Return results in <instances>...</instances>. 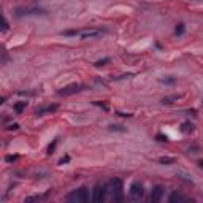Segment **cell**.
<instances>
[{"mask_svg":"<svg viewBox=\"0 0 203 203\" xmlns=\"http://www.w3.org/2000/svg\"><path fill=\"white\" fill-rule=\"evenodd\" d=\"M105 30L103 29H97V27H90V29H83V30H65L62 32V35L65 37H79V38H94V37H97L100 33H103Z\"/></svg>","mask_w":203,"mask_h":203,"instance_id":"6da1fadb","label":"cell"},{"mask_svg":"<svg viewBox=\"0 0 203 203\" xmlns=\"http://www.w3.org/2000/svg\"><path fill=\"white\" fill-rule=\"evenodd\" d=\"M122 191H124V183L121 178H111L108 183V192H111L116 201L122 200Z\"/></svg>","mask_w":203,"mask_h":203,"instance_id":"7a4b0ae2","label":"cell"},{"mask_svg":"<svg viewBox=\"0 0 203 203\" xmlns=\"http://www.w3.org/2000/svg\"><path fill=\"white\" fill-rule=\"evenodd\" d=\"M67 200L68 201H73V203H86L89 200V191L87 187H79L76 191L70 192L67 195Z\"/></svg>","mask_w":203,"mask_h":203,"instance_id":"3957f363","label":"cell"},{"mask_svg":"<svg viewBox=\"0 0 203 203\" xmlns=\"http://www.w3.org/2000/svg\"><path fill=\"white\" fill-rule=\"evenodd\" d=\"M106 194H108V184H95V187H94V191H92V200L94 201H103L106 198Z\"/></svg>","mask_w":203,"mask_h":203,"instance_id":"277c9868","label":"cell"},{"mask_svg":"<svg viewBox=\"0 0 203 203\" xmlns=\"http://www.w3.org/2000/svg\"><path fill=\"white\" fill-rule=\"evenodd\" d=\"M46 11L42 8H18L16 10V18H24V16H45Z\"/></svg>","mask_w":203,"mask_h":203,"instance_id":"5b68a950","label":"cell"},{"mask_svg":"<svg viewBox=\"0 0 203 203\" xmlns=\"http://www.w3.org/2000/svg\"><path fill=\"white\" fill-rule=\"evenodd\" d=\"M83 89H84V86H83V84L73 83V84H68V86L62 87V89H60L57 94H59V95H62V97H70V95H75V94L81 92Z\"/></svg>","mask_w":203,"mask_h":203,"instance_id":"8992f818","label":"cell"},{"mask_svg":"<svg viewBox=\"0 0 203 203\" xmlns=\"http://www.w3.org/2000/svg\"><path fill=\"white\" fill-rule=\"evenodd\" d=\"M129 194H130V197H132L133 200H140V198L144 195V186H143V183H140V181H133L132 186H130Z\"/></svg>","mask_w":203,"mask_h":203,"instance_id":"52a82bcc","label":"cell"},{"mask_svg":"<svg viewBox=\"0 0 203 203\" xmlns=\"http://www.w3.org/2000/svg\"><path fill=\"white\" fill-rule=\"evenodd\" d=\"M164 192H165V187L164 186H160V184L154 186L152 187V192H151V201H154V203L160 201L162 197H164Z\"/></svg>","mask_w":203,"mask_h":203,"instance_id":"ba28073f","label":"cell"},{"mask_svg":"<svg viewBox=\"0 0 203 203\" xmlns=\"http://www.w3.org/2000/svg\"><path fill=\"white\" fill-rule=\"evenodd\" d=\"M57 105H48V106H43V108H37V111H35V114L37 116H45V114H51V113H54L57 110Z\"/></svg>","mask_w":203,"mask_h":203,"instance_id":"9c48e42d","label":"cell"},{"mask_svg":"<svg viewBox=\"0 0 203 203\" xmlns=\"http://www.w3.org/2000/svg\"><path fill=\"white\" fill-rule=\"evenodd\" d=\"M168 200H170V203H176V201H184V200H187V198H186L183 194H179L178 191H174V192L170 195Z\"/></svg>","mask_w":203,"mask_h":203,"instance_id":"30bf717a","label":"cell"},{"mask_svg":"<svg viewBox=\"0 0 203 203\" xmlns=\"http://www.w3.org/2000/svg\"><path fill=\"white\" fill-rule=\"evenodd\" d=\"M108 130H110V132H117V133H126L127 127L121 126V124H111V126H108Z\"/></svg>","mask_w":203,"mask_h":203,"instance_id":"8fae6325","label":"cell"},{"mask_svg":"<svg viewBox=\"0 0 203 203\" xmlns=\"http://www.w3.org/2000/svg\"><path fill=\"white\" fill-rule=\"evenodd\" d=\"M25 106H27V102H18V103H15V111L18 113V114H21L24 110H25Z\"/></svg>","mask_w":203,"mask_h":203,"instance_id":"7c38bea8","label":"cell"},{"mask_svg":"<svg viewBox=\"0 0 203 203\" xmlns=\"http://www.w3.org/2000/svg\"><path fill=\"white\" fill-rule=\"evenodd\" d=\"M179 99H181V95H179V94H176V95H171V97H165L164 100H162V103H164V105H170L174 100H179Z\"/></svg>","mask_w":203,"mask_h":203,"instance_id":"4fadbf2b","label":"cell"},{"mask_svg":"<svg viewBox=\"0 0 203 203\" xmlns=\"http://www.w3.org/2000/svg\"><path fill=\"white\" fill-rule=\"evenodd\" d=\"M159 162H160V164H164V165H171V164L176 162V159H174V157H160Z\"/></svg>","mask_w":203,"mask_h":203,"instance_id":"5bb4252c","label":"cell"},{"mask_svg":"<svg viewBox=\"0 0 203 203\" xmlns=\"http://www.w3.org/2000/svg\"><path fill=\"white\" fill-rule=\"evenodd\" d=\"M194 130V126L191 124V122H184L183 126H181V132L183 133H191Z\"/></svg>","mask_w":203,"mask_h":203,"instance_id":"9a60e30c","label":"cell"},{"mask_svg":"<svg viewBox=\"0 0 203 203\" xmlns=\"http://www.w3.org/2000/svg\"><path fill=\"white\" fill-rule=\"evenodd\" d=\"M184 32H186V25H184V24H178V25H176V30H174V33H176L178 37H181V35H184Z\"/></svg>","mask_w":203,"mask_h":203,"instance_id":"2e32d148","label":"cell"},{"mask_svg":"<svg viewBox=\"0 0 203 203\" xmlns=\"http://www.w3.org/2000/svg\"><path fill=\"white\" fill-rule=\"evenodd\" d=\"M160 83H164V84H174L176 83V78H160Z\"/></svg>","mask_w":203,"mask_h":203,"instance_id":"e0dca14e","label":"cell"},{"mask_svg":"<svg viewBox=\"0 0 203 203\" xmlns=\"http://www.w3.org/2000/svg\"><path fill=\"white\" fill-rule=\"evenodd\" d=\"M57 141H59L57 138H56V140H52V143L48 146V154H52V152H54V149H56V146H57Z\"/></svg>","mask_w":203,"mask_h":203,"instance_id":"ac0fdd59","label":"cell"},{"mask_svg":"<svg viewBox=\"0 0 203 203\" xmlns=\"http://www.w3.org/2000/svg\"><path fill=\"white\" fill-rule=\"evenodd\" d=\"M46 195H33V197H29V198H25V201L29 203V201H40V200H43Z\"/></svg>","mask_w":203,"mask_h":203,"instance_id":"d6986e66","label":"cell"},{"mask_svg":"<svg viewBox=\"0 0 203 203\" xmlns=\"http://www.w3.org/2000/svg\"><path fill=\"white\" fill-rule=\"evenodd\" d=\"M108 62H110V57H105V59H102V60H97L94 65H95V67H103V65H106Z\"/></svg>","mask_w":203,"mask_h":203,"instance_id":"ffe728a7","label":"cell"},{"mask_svg":"<svg viewBox=\"0 0 203 203\" xmlns=\"http://www.w3.org/2000/svg\"><path fill=\"white\" fill-rule=\"evenodd\" d=\"M18 129H19V124H16V122H15V124H10V126L7 127V130H10V132H11V130H18Z\"/></svg>","mask_w":203,"mask_h":203,"instance_id":"44dd1931","label":"cell"},{"mask_svg":"<svg viewBox=\"0 0 203 203\" xmlns=\"http://www.w3.org/2000/svg\"><path fill=\"white\" fill-rule=\"evenodd\" d=\"M156 138H157L159 141H168V137H167V135H160V133H159Z\"/></svg>","mask_w":203,"mask_h":203,"instance_id":"7402d4cb","label":"cell"},{"mask_svg":"<svg viewBox=\"0 0 203 203\" xmlns=\"http://www.w3.org/2000/svg\"><path fill=\"white\" fill-rule=\"evenodd\" d=\"M94 103H95L97 106H102L105 111H108V105H106V103H103V102H94Z\"/></svg>","mask_w":203,"mask_h":203,"instance_id":"603a6c76","label":"cell"},{"mask_svg":"<svg viewBox=\"0 0 203 203\" xmlns=\"http://www.w3.org/2000/svg\"><path fill=\"white\" fill-rule=\"evenodd\" d=\"M67 162H70V157H68V156L62 157V159H60V162H59V165H64V164H67Z\"/></svg>","mask_w":203,"mask_h":203,"instance_id":"cb8c5ba5","label":"cell"},{"mask_svg":"<svg viewBox=\"0 0 203 203\" xmlns=\"http://www.w3.org/2000/svg\"><path fill=\"white\" fill-rule=\"evenodd\" d=\"M16 159H18V156H7V162H13Z\"/></svg>","mask_w":203,"mask_h":203,"instance_id":"d4e9b609","label":"cell"},{"mask_svg":"<svg viewBox=\"0 0 203 203\" xmlns=\"http://www.w3.org/2000/svg\"><path fill=\"white\" fill-rule=\"evenodd\" d=\"M5 30H8V21L3 18V32H5Z\"/></svg>","mask_w":203,"mask_h":203,"instance_id":"484cf974","label":"cell"},{"mask_svg":"<svg viewBox=\"0 0 203 203\" xmlns=\"http://www.w3.org/2000/svg\"><path fill=\"white\" fill-rule=\"evenodd\" d=\"M119 116H122V117H132V114L130 113H117Z\"/></svg>","mask_w":203,"mask_h":203,"instance_id":"4316f807","label":"cell"},{"mask_svg":"<svg viewBox=\"0 0 203 203\" xmlns=\"http://www.w3.org/2000/svg\"><path fill=\"white\" fill-rule=\"evenodd\" d=\"M198 167H201V168H203V160H200V162H198Z\"/></svg>","mask_w":203,"mask_h":203,"instance_id":"83f0119b","label":"cell"}]
</instances>
